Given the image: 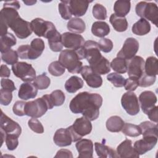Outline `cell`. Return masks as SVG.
<instances>
[{"label":"cell","mask_w":158,"mask_h":158,"mask_svg":"<svg viewBox=\"0 0 158 158\" xmlns=\"http://www.w3.org/2000/svg\"><path fill=\"white\" fill-rule=\"evenodd\" d=\"M20 7V3L17 1L4 3L0 12L1 36L7 33L8 28H11L20 39H25L31 35V23L20 17L17 11Z\"/></svg>","instance_id":"6da1fadb"},{"label":"cell","mask_w":158,"mask_h":158,"mask_svg":"<svg viewBox=\"0 0 158 158\" xmlns=\"http://www.w3.org/2000/svg\"><path fill=\"white\" fill-rule=\"evenodd\" d=\"M102 104V98L100 94L83 91L71 100L69 107L73 113L81 114L90 121H93L98 118Z\"/></svg>","instance_id":"7a4b0ae2"},{"label":"cell","mask_w":158,"mask_h":158,"mask_svg":"<svg viewBox=\"0 0 158 158\" xmlns=\"http://www.w3.org/2000/svg\"><path fill=\"white\" fill-rule=\"evenodd\" d=\"M83 59L82 48L77 50H63L59 56V61L72 73H80L83 67V64L80 60Z\"/></svg>","instance_id":"3957f363"},{"label":"cell","mask_w":158,"mask_h":158,"mask_svg":"<svg viewBox=\"0 0 158 158\" xmlns=\"http://www.w3.org/2000/svg\"><path fill=\"white\" fill-rule=\"evenodd\" d=\"M54 106L49 94H44L41 98L26 102L25 115L32 118H39Z\"/></svg>","instance_id":"277c9868"},{"label":"cell","mask_w":158,"mask_h":158,"mask_svg":"<svg viewBox=\"0 0 158 158\" xmlns=\"http://www.w3.org/2000/svg\"><path fill=\"white\" fill-rule=\"evenodd\" d=\"M135 11L139 17L151 21L157 27L158 7L156 3L141 1L136 4Z\"/></svg>","instance_id":"5b68a950"},{"label":"cell","mask_w":158,"mask_h":158,"mask_svg":"<svg viewBox=\"0 0 158 158\" xmlns=\"http://www.w3.org/2000/svg\"><path fill=\"white\" fill-rule=\"evenodd\" d=\"M81 138L74 131L72 126L67 128H59L54 133L53 141L59 147L70 146L72 142H76Z\"/></svg>","instance_id":"8992f818"},{"label":"cell","mask_w":158,"mask_h":158,"mask_svg":"<svg viewBox=\"0 0 158 158\" xmlns=\"http://www.w3.org/2000/svg\"><path fill=\"white\" fill-rule=\"evenodd\" d=\"M15 77L25 82H30L36 78V71L32 65L25 62H19L12 65Z\"/></svg>","instance_id":"52a82bcc"},{"label":"cell","mask_w":158,"mask_h":158,"mask_svg":"<svg viewBox=\"0 0 158 158\" xmlns=\"http://www.w3.org/2000/svg\"><path fill=\"white\" fill-rule=\"evenodd\" d=\"M32 31L38 36L48 38L49 35L56 30L53 23L41 18H36L30 22Z\"/></svg>","instance_id":"ba28073f"},{"label":"cell","mask_w":158,"mask_h":158,"mask_svg":"<svg viewBox=\"0 0 158 158\" xmlns=\"http://www.w3.org/2000/svg\"><path fill=\"white\" fill-rule=\"evenodd\" d=\"M84 59H86L89 66L98 62L102 56L101 54L98 43L94 41L88 40L85 42L82 47Z\"/></svg>","instance_id":"9c48e42d"},{"label":"cell","mask_w":158,"mask_h":158,"mask_svg":"<svg viewBox=\"0 0 158 158\" xmlns=\"http://www.w3.org/2000/svg\"><path fill=\"white\" fill-rule=\"evenodd\" d=\"M121 104L125 110L130 115H135L139 112L138 98L132 91H127L122 95Z\"/></svg>","instance_id":"30bf717a"},{"label":"cell","mask_w":158,"mask_h":158,"mask_svg":"<svg viewBox=\"0 0 158 158\" xmlns=\"http://www.w3.org/2000/svg\"><path fill=\"white\" fill-rule=\"evenodd\" d=\"M63 46L72 50H77L81 48L85 44L83 37L75 33L65 32L61 35Z\"/></svg>","instance_id":"8fae6325"},{"label":"cell","mask_w":158,"mask_h":158,"mask_svg":"<svg viewBox=\"0 0 158 158\" xmlns=\"http://www.w3.org/2000/svg\"><path fill=\"white\" fill-rule=\"evenodd\" d=\"M138 49V41L134 38H128L125 41L120 51L117 53V57L129 60L135 56Z\"/></svg>","instance_id":"7c38bea8"},{"label":"cell","mask_w":158,"mask_h":158,"mask_svg":"<svg viewBox=\"0 0 158 158\" xmlns=\"http://www.w3.org/2000/svg\"><path fill=\"white\" fill-rule=\"evenodd\" d=\"M0 127L1 130L4 132L5 136L6 135H15L19 136L22 133V128L20 125L4 114L2 110L0 119Z\"/></svg>","instance_id":"4fadbf2b"},{"label":"cell","mask_w":158,"mask_h":158,"mask_svg":"<svg viewBox=\"0 0 158 158\" xmlns=\"http://www.w3.org/2000/svg\"><path fill=\"white\" fill-rule=\"evenodd\" d=\"M129 77L138 79L144 73V60L139 56H135L129 60L127 68Z\"/></svg>","instance_id":"5bb4252c"},{"label":"cell","mask_w":158,"mask_h":158,"mask_svg":"<svg viewBox=\"0 0 158 158\" xmlns=\"http://www.w3.org/2000/svg\"><path fill=\"white\" fill-rule=\"evenodd\" d=\"M80 73L89 87L98 88L101 86L102 84V77L100 75L94 72L89 66L85 65L83 67Z\"/></svg>","instance_id":"9a60e30c"},{"label":"cell","mask_w":158,"mask_h":158,"mask_svg":"<svg viewBox=\"0 0 158 158\" xmlns=\"http://www.w3.org/2000/svg\"><path fill=\"white\" fill-rule=\"evenodd\" d=\"M157 142V137L156 136H144L143 139L135 142L133 148L139 155H142L151 150Z\"/></svg>","instance_id":"2e32d148"},{"label":"cell","mask_w":158,"mask_h":158,"mask_svg":"<svg viewBox=\"0 0 158 158\" xmlns=\"http://www.w3.org/2000/svg\"><path fill=\"white\" fill-rule=\"evenodd\" d=\"M139 101L143 112L147 114L150 110L155 107L157 102V96L151 91H144L140 94Z\"/></svg>","instance_id":"e0dca14e"},{"label":"cell","mask_w":158,"mask_h":158,"mask_svg":"<svg viewBox=\"0 0 158 158\" xmlns=\"http://www.w3.org/2000/svg\"><path fill=\"white\" fill-rule=\"evenodd\" d=\"M72 126L75 133L81 138L89 135L92 130L91 121L83 116L77 118Z\"/></svg>","instance_id":"ac0fdd59"},{"label":"cell","mask_w":158,"mask_h":158,"mask_svg":"<svg viewBox=\"0 0 158 158\" xmlns=\"http://www.w3.org/2000/svg\"><path fill=\"white\" fill-rule=\"evenodd\" d=\"M117 154L121 158H138L139 156L132 146V141L128 139H126L117 146Z\"/></svg>","instance_id":"d6986e66"},{"label":"cell","mask_w":158,"mask_h":158,"mask_svg":"<svg viewBox=\"0 0 158 158\" xmlns=\"http://www.w3.org/2000/svg\"><path fill=\"white\" fill-rule=\"evenodd\" d=\"M78 152V157L92 158L93 154V143L91 139H81L75 144Z\"/></svg>","instance_id":"ffe728a7"},{"label":"cell","mask_w":158,"mask_h":158,"mask_svg":"<svg viewBox=\"0 0 158 158\" xmlns=\"http://www.w3.org/2000/svg\"><path fill=\"white\" fill-rule=\"evenodd\" d=\"M38 89L34 83L25 82L20 86L18 96L20 99L25 101L35 98L38 94Z\"/></svg>","instance_id":"44dd1931"},{"label":"cell","mask_w":158,"mask_h":158,"mask_svg":"<svg viewBox=\"0 0 158 158\" xmlns=\"http://www.w3.org/2000/svg\"><path fill=\"white\" fill-rule=\"evenodd\" d=\"M92 1L86 0H70L69 5L72 15L75 17H81L88 10L89 4Z\"/></svg>","instance_id":"7402d4cb"},{"label":"cell","mask_w":158,"mask_h":158,"mask_svg":"<svg viewBox=\"0 0 158 158\" xmlns=\"http://www.w3.org/2000/svg\"><path fill=\"white\" fill-rule=\"evenodd\" d=\"M45 46L43 40L40 38L33 39L30 45L28 51V59L35 60L38 58L43 53Z\"/></svg>","instance_id":"603a6c76"},{"label":"cell","mask_w":158,"mask_h":158,"mask_svg":"<svg viewBox=\"0 0 158 158\" xmlns=\"http://www.w3.org/2000/svg\"><path fill=\"white\" fill-rule=\"evenodd\" d=\"M94 148L97 156L99 157H118L117 152L114 149L108 146L105 145L104 144L96 142L94 143Z\"/></svg>","instance_id":"cb8c5ba5"},{"label":"cell","mask_w":158,"mask_h":158,"mask_svg":"<svg viewBox=\"0 0 158 158\" xmlns=\"http://www.w3.org/2000/svg\"><path fill=\"white\" fill-rule=\"evenodd\" d=\"M131 30L132 32L136 35L143 36L150 31L151 25L147 20L141 18L133 25Z\"/></svg>","instance_id":"d4e9b609"},{"label":"cell","mask_w":158,"mask_h":158,"mask_svg":"<svg viewBox=\"0 0 158 158\" xmlns=\"http://www.w3.org/2000/svg\"><path fill=\"white\" fill-rule=\"evenodd\" d=\"M91 32L97 37L104 38L110 33V27L109 25L104 21H97L93 23Z\"/></svg>","instance_id":"484cf974"},{"label":"cell","mask_w":158,"mask_h":158,"mask_svg":"<svg viewBox=\"0 0 158 158\" xmlns=\"http://www.w3.org/2000/svg\"><path fill=\"white\" fill-rule=\"evenodd\" d=\"M48 40L49 46L52 51L59 52L62 51L64 46L62 43V36L57 30L51 34Z\"/></svg>","instance_id":"4316f807"},{"label":"cell","mask_w":158,"mask_h":158,"mask_svg":"<svg viewBox=\"0 0 158 158\" xmlns=\"http://www.w3.org/2000/svg\"><path fill=\"white\" fill-rule=\"evenodd\" d=\"M109 22L117 31L123 32L128 28V22L125 17H120L112 14L109 18Z\"/></svg>","instance_id":"83f0119b"},{"label":"cell","mask_w":158,"mask_h":158,"mask_svg":"<svg viewBox=\"0 0 158 158\" xmlns=\"http://www.w3.org/2000/svg\"><path fill=\"white\" fill-rule=\"evenodd\" d=\"M124 122L122 118L117 115L110 117L106 121V128L110 132H119L122 130Z\"/></svg>","instance_id":"f1b7e54d"},{"label":"cell","mask_w":158,"mask_h":158,"mask_svg":"<svg viewBox=\"0 0 158 158\" xmlns=\"http://www.w3.org/2000/svg\"><path fill=\"white\" fill-rule=\"evenodd\" d=\"M143 137L144 136H156L157 137V124L149 121L141 122L139 125Z\"/></svg>","instance_id":"f546056e"},{"label":"cell","mask_w":158,"mask_h":158,"mask_svg":"<svg viewBox=\"0 0 158 158\" xmlns=\"http://www.w3.org/2000/svg\"><path fill=\"white\" fill-rule=\"evenodd\" d=\"M83 86V81L77 76H72L65 83V88L68 93H74Z\"/></svg>","instance_id":"4dcf8cb0"},{"label":"cell","mask_w":158,"mask_h":158,"mask_svg":"<svg viewBox=\"0 0 158 158\" xmlns=\"http://www.w3.org/2000/svg\"><path fill=\"white\" fill-rule=\"evenodd\" d=\"M94 72L99 75L107 74L110 72V65L109 61L104 56L96 63L89 66Z\"/></svg>","instance_id":"1f68e13d"},{"label":"cell","mask_w":158,"mask_h":158,"mask_svg":"<svg viewBox=\"0 0 158 158\" xmlns=\"http://www.w3.org/2000/svg\"><path fill=\"white\" fill-rule=\"evenodd\" d=\"M131 8V2L130 1L118 0L115 2L114 10L115 14L120 17H125L127 15Z\"/></svg>","instance_id":"d6a6232c"},{"label":"cell","mask_w":158,"mask_h":158,"mask_svg":"<svg viewBox=\"0 0 158 158\" xmlns=\"http://www.w3.org/2000/svg\"><path fill=\"white\" fill-rule=\"evenodd\" d=\"M67 27L69 31L73 33H82L86 29V25L81 19L75 17L69 20Z\"/></svg>","instance_id":"836d02e7"},{"label":"cell","mask_w":158,"mask_h":158,"mask_svg":"<svg viewBox=\"0 0 158 158\" xmlns=\"http://www.w3.org/2000/svg\"><path fill=\"white\" fill-rule=\"evenodd\" d=\"M144 73L149 76H156L158 74V60L156 57L150 56L146 59Z\"/></svg>","instance_id":"e575fe53"},{"label":"cell","mask_w":158,"mask_h":158,"mask_svg":"<svg viewBox=\"0 0 158 158\" xmlns=\"http://www.w3.org/2000/svg\"><path fill=\"white\" fill-rule=\"evenodd\" d=\"M1 53H4L6 51L10 49V48L16 44L17 40L14 35L10 33H7L6 35L1 36Z\"/></svg>","instance_id":"d590c367"},{"label":"cell","mask_w":158,"mask_h":158,"mask_svg":"<svg viewBox=\"0 0 158 158\" xmlns=\"http://www.w3.org/2000/svg\"><path fill=\"white\" fill-rule=\"evenodd\" d=\"M128 62V60L117 57L112 60L110 65L112 69L118 73H125L127 72Z\"/></svg>","instance_id":"8d00e7d4"},{"label":"cell","mask_w":158,"mask_h":158,"mask_svg":"<svg viewBox=\"0 0 158 158\" xmlns=\"http://www.w3.org/2000/svg\"><path fill=\"white\" fill-rule=\"evenodd\" d=\"M122 131L124 135L130 137H137L141 134L139 125L130 123H124Z\"/></svg>","instance_id":"74e56055"},{"label":"cell","mask_w":158,"mask_h":158,"mask_svg":"<svg viewBox=\"0 0 158 158\" xmlns=\"http://www.w3.org/2000/svg\"><path fill=\"white\" fill-rule=\"evenodd\" d=\"M59 12L62 19L64 20H69L72 16L70 10L69 1H62L58 6Z\"/></svg>","instance_id":"f35d334b"},{"label":"cell","mask_w":158,"mask_h":158,"mask_svg":"<svg viewBox=\"0 0 158 158\" xmlns=\"http://www.w3.org/2000/svg\"><path fill=\"white\" fill-rule=\"evenodd\" d=\"M18 58L19 56L17 52L11 49L1 54V59L2 61L9 65H12L18 62Z\"/></svg>","instance_id":"ab89813d"},{"label":"cell","mask_w":158,"mask_h":158,"mask_svg":"<svg viewBox=\"0 0 158 158\" xmlns=\"http://www.w3.org/2000/svg\"><path fill=\"white\" fill-rule=\"evenodd\" d=\"M33 83L36 85L38 89L43 90L47 89L49 86L51 80L45 73H43L36 77Z\"/></svg>","instance_id":"60d3db41"},{"label":"cell","mask_w":158,"mask_h":158,"mask_svg":"<svg viewBox=\"0 0 158 158\" xmlns=\"http://www.w3.org/2000/svg\"><path fill=\"white\" fill-rule=\"evenodd\" d=\"M65 68L61 64L59 61H54L48 66V71L52 76L59 77L62 75L65 72Z\"/></svg>","instance_id":"b9f144b4"},{"label":"cell","mask_w":158,"mask_h":158,"mask_svg":"<svg viewBox=\"0 0 158 158\" xmlns=\"http://www.w3.org/2000/svg\"><path fill=\"white\" fill-rule=\"evenodd\" d=\"M50 98L54 106H62L65 99V94L60 89H56L53 91L50 94Z\"/></svg>","instance_id":"7bdbcfd3"},{"label":"cell","mask_w":158,"mask_h":158,"mask_svg":"<svg viewBox=\"0 0 158 158\" xmlns=\"http://www.w3.org/2000/svg\"><path fill=\"white\" fill-rule=\"evenodd\" d=\"M107 79L111 82L112 85L117 88H120L124 86L125 82V78L117 73H111L107 75Z\"/></svg>","instance_id":"ee69618b"},{"label":"cell","mask_w":158,"mask_h":158,"mask_svg":"<svg viewBox=\"0 0 158 158\" xmlns=\"http://www.w3.org/2000/svg\"><path fill=\"white\" fill-rule=\"evenodd\" d=\"M94 17L98 20H105L107 18V10L101 4H95L92 10Z\"/></svg>","instance_id":"f6af8a7d"},{"label":"cell","mask_w":158,"mask_h":158,"mask_svg":"<svg viewBox=\"0 0 158 158\" xmlns=\"http://www.w3.org/2000/svg\"><path fill=\"white\" fill-rule=\"evenodd\" d=\"M19 136L15 135H6L5 141L6 146L9 151H13L19 145Z\"/></svg>","instance_id":"bcb514c9"},{"label":"cell","mask_w":158,"mask_h":158,"mask_svg":"<svg viewBox=\"0 0 158 158\" xmlns=\"http://www.w3.org/2000/svg\"><path fill=\"white\" fill-rule=\"evenodd\" d=\"M156 80V76H149L144 73L139 78V86L148 87L152 85Z\"/></svg>","instance_id":"7dc6e473"},{"label":"cell","mask_w":158,"mask_h":158,"mask_svg":"<svg viewBox=\"0 0 158 158\" xmlns=\"http://www.w3.org/2000/svg\"><path fill=\"white\" fill-rule=\"evenodd\" d=\"M28 125L30 128L35 133L41 134L44 132L43 125L36 118H30L28 122Z\"/></svg>","instance_id":"c3c4849f"},{"label":"cell","mask_w":158,"mask_h":158,"mask_svg":"<svg viewBox=\"0 0 158 158\" xmlns=\"http://www.w3.org/2000/svg\"><path fill=\"white\" fill-rule=\"evenodd\" d=\"M98 43L100 50L104 52H109L113 48V43L108 38H102Z\"/></svg>","instance_id":"681fc988"},{"label":"cell","mask_w":158,"mask_h":158,"mask_svg":"<svg viewBox=\"0 0 158 158\" xmlns=\"http://www.w3.org/2000/svg\"><path fill=\"white\" fill-rule=\"evenodd\" d=\"M12 100V92L2 88L0 91V103L2 106L9 105Z\"/></svg>","instance_id":"f907efd6"},{"label":"cell","mask_w":158,"mask_h":158,"mask_svg":"<svg viewBox=\"0 0 158 158\" xmlns=\"http://www.w3.org/2000/svg\"><path fill=\"white\" fill-rule=\"evenodd\" d=\"M26 102L23 101H17L15 102L12 107L13 112L18 116H23L25 115V108Z\"/></svg>","instance_id":"816d5d0a"},{"label":"cell","mask_w":158,"mask_h":158,"mask_svg":"<svg viewBox=\"0 0 158 158\" xmlns=\"http://www.w3.org/2000/svg\"><path fill=\"white\" fill-rule=\"evenodd\" d=\"M138 86H139L138 79H136L133 77H129L125 79L124 87L127 91H135Z\"/></svg>","instance_id":"f5cc1de1"},{"label":"cell","mask_w":158,"mask_h":158,"mask_svg":"<svg viewBox=\"0 0 158 158\" xmlns=\"http://www.w3.org/2000/svg\"><path fill=\"white\" fill-rule=\"evenodd\" d=\"M1 88L6 90H9L11 92L16 89V87L15 86L14 81L8 78H2V79L1 80Z\"/></svg>","instance_id":"db71d44e"},{"label":"cell","mask_w":158,"mask_h":158,"mask_svg":"<svg viewBox=\"0 0 158 158\" xmlns=\"http://www.w3.org/2000/svg\"><path fill=\"white\" fill-rule=\"evenodd\" d=\"M30 49V45L25 44V45H22L20 46L17 48V54L19 56V57H20L22 59H28V51Z\"/></svg>","instance_id":"11a10c76"},{"label":"cell","mask_w":158,"mask_h":158,"mask_svg":"<svg viewBox=\"0 0 158 158\" xmlns=\"http://www.w3.org/2000/svg\"><path fill=\"white\" fill-rule=\"evenodd\" d=\"M157 109H158V107L157 106H155V107L154 108H152L151 110H150L146 114V115H148L149 118L151 121H152L155 123H157V122H158Z\"/></svg>","instance_id":"9f6ffc18"},{"label":"cell","mask_w":158,"mask_h":158,"mask_svg":"<svg viewBox=\"0 0 158 158\" xmlns=\"http://www.w3.org/2000/svg\"><path fill=\"white\" fill-rule=\"evenodd\" d=\"M55 157H73L72 153L70 151L65 149H62L57 151Z\"/></svg>","instance_id":"6f0895ef"},{"label":"cell","mask_w":158,"mask_h":158,"mask_svg":"<svg viewBox=\"0 0 158 158\" xmlns=\"http://www.w3.org/2000/svg\"><path fill=\"white\" fill-rule=\"evenodd\" d=\"M0 70V76L1 78H8L10 77V71L6 65H1Z\"/></svg>","instance_id":"680465c9"},{"label":"cell","mask_w":158,"mask_h":158,"mask_svg":"<svg viewBox=\"0 0 158 158\" xmlns=\"http://www.w3.org/2000/svg\"><path fill=\"white\" fill-rule=\"evenodd\" d=\"M23 2L27 6H32L36 2V1H23Z\"/></svg>","instance_id":"91938a15"}]
</instances>
